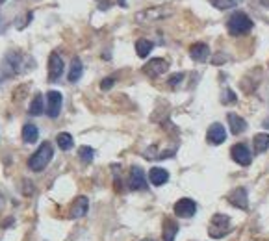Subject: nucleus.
I'll list each match as a JSON object with an SVG mask.
<instances>
[{
    "instance_id": "1a4fd4ad",
    "label": "nucleus",
    "mask_w": 269,
    "mask_h": 241,
    "mask_svg": "<svg viewBox=\"0 0 269 241\" xmlns=\"http://www.w3.org/2000/svg\"><path fill=\"white\" fill-rule=\"evenodd\" d=\"M63 59L59 56L58 52H52L50 54V58H48V80L50 82H56V80L61 78V74H63Z\"/></svg>"
},
{
    "instance_id": "a211bd4d",
    "label": "nucleus",
    "mask_w": 269,
    "mask_h": 241,
    "mask_svg": "<svg viewBox=\"0 0 269 241\" xmlns=\"http://www.w3.org/2000/svg\"><path fill=\"white\" fill-rule=\"evenodd\" d=\"M39 139V130H37V126L35 124H24L22 126V141L24 143H35Z\"/></svg>"
},
{
    "instance_id": "412c9836",
    "label": "nucleus",
    "mask_w": 269,
    "mask_h": 241,
    "mask_svg": "<svg viewBox=\"0 0 269 241\" xmlns=\"http://www.w3.org/2000/svg\"><path fill=\"white\" fill-rule=\"evenodd\" d=\"M82 74H84V65H82L80 58H74L71 63V71H69V82H78Z\"/></svg>"
},
{
    "instance_id": "f704fd0d",
    "label": "nucleus",
    "mask_w": 269,
    "mask_h": 241,
    "mask_svg": "<svg viewBox=\"0 0 269 241\" xmlns=\"http://www.w3.org/2000/svg\"><path fill=\"white\" fill-rule=\"evenodd\" d=\"M2 2H6V0H0V4H2Z\"/></svg>"
},
{
    "instance_id": "20e7f679",
    "label": "nucleus",
    "mask_w": 269,
    "mask_h": 241,
    "mask_svg": "<svg viewBox=\"0 0 269 241\" xmlns=\"http://www.w3.org/2000/svg\"><path fill=\"white\" fill-rule=\"evenodd\" d=\"M229 230H230L229 215L216 214L214 217H212L210 228H208V234H210L214 240H221V238H225V236L229 234Z\"/></svg>"
},
{
    "instance_id": "2eb2a0df",
    "label": "nucleus",
    "mask_w": 269,
    "mask_h": 241,
    "mask_svg": "<svg viewBox=\"0 0 269 241\" xmlns=\"http://www.w3.org/2000/svg\"><path fill=\"white\" fill-rule=\"evenodd\" d=\"M227 119H229L230 132H232L234 136H240V134H243V132L247 130V121L243 117H240L238 113H229Z\"/></svg>"
},
{
    "instance_id": "7c9ffc66",
    "label": "nucleus",
    "mask_w": 269,
    "mask_h": 241,
    "mask_svg": "<svg viewBox=\"0 0 269 241\" xmlns=\"http://www.w3.org/2000/svg\"><path fill=\"white\" fill-rule=\"evenodd\" d=\"M2 208H4V195L0 193V214H2Z\"/></svg>"
},
{
    "instance_id": "6e6552de",
    "label": "nucleus",
    "mask_w": 269,
    "mask_h": 241,
    "mask_svg": "<svg viewBox=\"0 0 269 241\" xmlns=\"http://www.w3.org/2000/svg\"><path fill=\"white\" fill-rule=\"evenodd\" d=\"M230 156H232L234 162L240 163V165H243V167L251 165V162H253V154H251V150L247 149V145H243V143L234 145V147L230 149Z\"/></svg>"
},
{
    "instance_id": "cd10ccee",
    "label": "nucleus",
    "mask_w": 269,
    "mask_h": 241,
    "mask_svg": "<svg viewBox=\"0 0 269 241\" xmlns=\"http://www.w3.org/2000/svg\"><path fill=\"white\" fill-rule=\"evenodd\" d=\"M182 80H184V74H182V72H177V74H173V76L169 78V85L171 87H177Z\"/></svg>"
},
{
    "instance_id": "c85d7f7f",
    "label": "nucleus",
    "mask_w": 269,
    "mask_h": 241,
    "mask_svg": "<svg viewBox=\"0 0 269 241\" xmlns=\"http://www.w3.org/2000/svg\"><path fill=\"white\" fill-rule=\"evenodd\" d=\"M115 84V78H104L102 80V82H100V89H110V87H112V85Z\"/></svg>"
},
{
    "instance_id": "5701e85b",
    "label": "nucleus",
    "mask_w": 269,
    "mask_h": 241,
    "mask_svg": "<svg viewBox=\"0 0 269 241\" xmlns=\"http://www.w3.org/2000/svg\"><path fill=\"white\" fill-rule=\"evenodd\" d=\"M152 50V43L149 39H138L136 41V52L139 58H147Z\"/></svg>"
},
{
    "instance_id": "aec40b11",
    "label": "nucleus",
    "mask_w": 269,
    "mask_h": 241,
    "mask_svg": "<svg viewBox=\"0 0 269 241\" xmlns=\"http://www.w3.org/2000/svg\"><path fill=\"white\" fill-rule=\"evenodd\" d=\"M178 234V225L173 219H165L164 221V241H175Z\"/></svg>"
},
{
    "instance_id": "9b49d317",
    "label": "nucleus",
    "mask_w": 269,
    "mask_h": 241,
    "mask_svg": "<svg viewBox=\"0 0 269 241\" xmlns=\"http://www.w3.org/2000/svg\"><path fill=\"white\" fill-rule=\"evenodd\" d=\"M227 199H229V202L232 206H236V208L240 210L249 208V199H247V189L245 188H236Z\"/></svg>"
},
{
    "instance_id": "473e14b6",
    "label": "nucleus",
    "mask_w": 269,
    "mask_h": 241,
    "mask_svg": "<svg viewBox=\"0 0 269 241\" xmlns=\"http://www.w3.org/2000/svg\"><path fill=\"white\" fill-rule=\"evenodd\" d=\"M264 126H266V128H269V119H266V121H264Z\"/></svg>"
},
{
    "instance_id": "4be33fe9",
    "label": "nucleus",
    "mask_w": 269,
    "mask_h": 241,
    "mask_svg": "<svg viewBox=\"0 0 269 241\" xmlns=\"http://www.w3.org/2000/svg\"><path fill=\"white\" fill-rule=\"evenodd\" d=\"M30 115H33V117H39V115H43V111H45V102H43V97L41 95H35V97L32 98V102H30Z\"/></svg>"
},
{
    "instance_id": "ddd939ff",
    "label": "nucleus",
    "mask_w": 269,
    "mask_h": 241,
    "mask_svg": "<svg viewBox=\"0 0 269 241\" xmlns=\"http://www.w3.org/2000/svg\"><path fill=\"white\" fill-rule=\"evenodd\" d=\"M130 188L138 189V191H145L147 189V178L141 167H132L130 171Z\"/></svg>"
},
{
    "instance_id": "2f4dec72",
    "label": "nucleus",
    "mask_w": 269,
    "mask_h": 241,
    "mask_svg": "<svg viewBox=\"0 0 269 241\" xmlns=\"http://www.w3.org/2000/svg\"><path fill=\"white\" fill-rule=\"evenodd\" d=\"M117 2H119V4H121V6H123V7L128 6V4H126V0H117Z\"/></svg>"
},
{
    "instance_id": "4468645a",
    "label": "nucleus",
    "mask_w": 269,
    "mask_h": 241,
    "mask_svg": "<svg viewBox=\"0 0 269 241\" xmlns=\"http://www.w3.org/2000/svg\"><path fill=\"white\" fill-rule=\"evenodd\" d=\"M87 210H89V201H87V197H78L76 201L72 202L69 215H71L72 219H78V217H84V215L87 214Z\"/></svg>"
},
{
    "instance_id": "f03ea898",
    "label": "nucleus",
    "mask_w": 269,
    "mask_h": 241,
    "mask_svg": "<svg viewBox=\"0 0 269 241\" xmlns=\"http://www.w3.org/2000/svg\"><path fill=\"white\" fill-rule=\"evenodd\" d=\"M173 15V9L167 6H151L145 7L141 11L136 13L134 19L138 20L139 24H151V22H158V20H165L167 17Z\"/></svg>"
},
{
    "instance_id": "b1692460",
    "label": "nucleus",
    "mask_w": 269,
    "mask_h": 241,
    "mask_svg": "<svg viewBox=\"0 0 269 241\" xmlns=\"http://www.w3.org/2000/svg\"><path fill=\"white\" fill-rule=\"evenodd\" d=\"M56 139H58V145H59V149H61V150H71L72 145H74V139H72V136H71V134H67V132H59Z\"/></svg>"
},
{
    "instance_id": "c756f323",
    "label": "nucleus",
    "mask_w": 269,
    "mask_h": 241,
    "mask_svg": "<svg viewBox=\"0 0 269 241\" xmlns=\"http://www.w3.org/2000/svg\"><path fill=\"white\" fill-rule=\"evenodd\" d=\"M100 4H102V6H100V9H108V7H110V4H112V2H110V0H106V2H100Z\"/></svg>"
},
{
    "instance_id": "393cba45",
    "label": "nucleus",
    "mask_w": 269,
    "mask_h": 241,
    "mask_svg": "<svg viewBox=\"0 0 269 241\" xmlns=\"http://www.w3.org/2000/svg\"><path fill=\"white\" fill-rule=\"evenodd\" d=\"M78 158L84 163H91L93 158H95V150H93L91 147L84 145V147H80V149H78Z\"/></svg>"
},
{
    "instance_id": "423d86ee",
    "label": "nucleus",
    "mask_w": 269,
    "mask_h": 241,
    "mask_svg": "<svg viewBox=\"0 0 269 241\" xmlns=\"http://www.w3.org/2000/svg\"><path fill=\"white\" fill-rule=\"evenodd\" d=\"M63 104V95L59 91H48L46 93V115L50 119H56L61 111Z\"/></svg>"
},
{
    "instance_id": "6ab92c4d",
    "label": "nucleus",
    "mask_w": 269,
    "mask_h": 241,
    "mask_svg": "<svg viewBox=\"0 0 269 241\" xmlns=\"http://www.w3.org/2000/svg\"><path fill=\"white\" fill-rule=\"evenodd\" d=\"M253 147H255L256 154H262L269 149V134H256L253 139Z\"/></svg>"
},
{
    "instance_id": "7ed1b4c3",
    "label": "nucleus",
    "mask_w": 269,
    "mask_h": 241,
    "mask_svg": "<svg viewBox=\"0 0 269 241\" xmlns=\"http://www.w3.org/2000/svg\"><path fill=\"white\" fill-rule=\"evenodd\" d=\"M227 30L230 35H243L253 30V20L245 11H234L227 20Z\"/></svg>"
},
{
    "instance_id": "dca6fc26",
    "label": "nucleus",
    "mask_w": 269,
    "mask_h": 241,
    "mask_svg": "<svg viewBox=\"0 0 269 241\" xmlns=\"http://www.w3.org/2000/svg\"><path fill=\"white\" fill-rule=\"evenodd\" d=\"M190 56L195 61H206L208 56H210V46L206 45V43H195L190 48Z\"/></svg>"
},
{
    "instance_id": "f8f14e48",
    "label": "nucleus",
    "mask_w": 269,
    "mask_h": 241,
    "mask_svg": "<svg viewBox=\"0 0 269 241\" xmlns=\"http://www.w3.org/2000/svg\"><path fill=\"white\" fill-rule=\"evenodd\" d=\"M20 65V54L17 52H9L4 59V65H2V71H4V76H13L15 72L19 71Z\"/></svg>"
},
{
    "instance_id": "72a5a7b5",
    "label": "nucleus",
    "mask_w": 269,
    "mask_h": 241,
    "mask_svg": "<svg viewBox=\"0 0 269 241\" xmlns=\"http://www.w3.org/2000/svg\"><path fill=\"white\" fill-rule=\"evenodd\" d=\"M143 241H154V240H143Z\"/></svg>"
},
{
    "instance_id": "39448f33",
    "label": "nucleus",
    "mask_w": 269,
    "mask_h": 241,
    "mask_svg": "<svg viewBox=\"0 0 269 241\" xmlns=\"http://www.w3.org/2000/svg\"><path fill=\"white\" fill-rule=\"evenodd\" d=\"M167 69H169V61L164 58H152L149 63H145L143 65V72L147 74V76H151V78L162 76Z\"/></svg>"
},
{
    "instance_id": "a878e982",
    "label": "nucleus",
    "mask_w": 269,
    "mask_h": 241,
    "mask_svg": "<svg viewBox=\"0 0 269 241\" xmlns=\"http://www.w3.org/2000/svg\"><path fill=\"white\" fill-rule=\"evenodd\" d=\"M210 2L217 7V9H229V7L238 6L240 0H210Z\"/></svg>"
},
{
    "instance_id": "f257e3e1",
    "label": "nucleus",
    "mask_w": 269,
    "mask_h": 241,
    "mask_svg": "<svg viewBox=\"0 0 269 241\" xmlns=\"http://www.w3.org/2000/svg\"><path fill=\"white\" fill-rule=\"evenodd\" d=\"M52 156H54L52 145L48 143V141H45V143H41L39 149L30 156V160H28V167H30L32 171H35V173H39V171H43L46 165L50 163Z\"/></svg>"
},
{
    "instance_id": "0eeeda50",
    "label": "nucleus",
    "mask_w": 269,
    "mask_h": 241,
    "mask_svg": "<svg viewBox=\"0 0 269 241\" xmlns=\"http://www.w3.org/2000/svg\"><path fill=\"white\" fill-rule=\"evenodd\" d=\"M173 212H175L177 217L190 219V217H193L195 212H197V204H195V201H191V199H180V201L175 202Z\"/></svg>"
},
{
    "instance_id": "bb28decb",
    "label": "nucleus",
    "mask_w": 269,
    "mask_h": 241,
    "mask_svg": "<svg viewBox=\"0 0 269 241\" xmlns=\"http://www.w3.org/2000/svg\"><path fill=\"white\" fill-rule=\"evenodd\" d=\"M236 93L232 91V89H225L223 91V97H221V102L223 104H234L236 102Z\"/></svg>"
},
{
    "instance_id": "f3484780",
    "label": "nucleus",
    "mask_w": 269,
    "mask_h": 241,
    "mask_svg": "<svg viewBox=\"0 0 269 241\" xmlns=\"http://www.w3.org/2000/svg\"><path fill=\"white\" fill-rule=\"evenodd\" d=\"M149 180H151L152 186H164L169 180V173L165 169H162V167H154L149 173Z\"/></svg>"
},
{
    "instance_id": "9d476101",
    "label": "nucleus",
    "mask_w": 269,
    "mask_h": 241,
    "mask_svg": "<svg viewBox=\"0 0 269 241\" xmlns=\"http://www.w3.org/2000/svg\"><path fill=\"white\" fill-rule=\"evenodd\" d=\"M206 139H208V143L210 145L225 143V139H227V130H225L223 124L221 123L210 124V128H208V132H206Z\"/></svg>"
}]
</instances>
